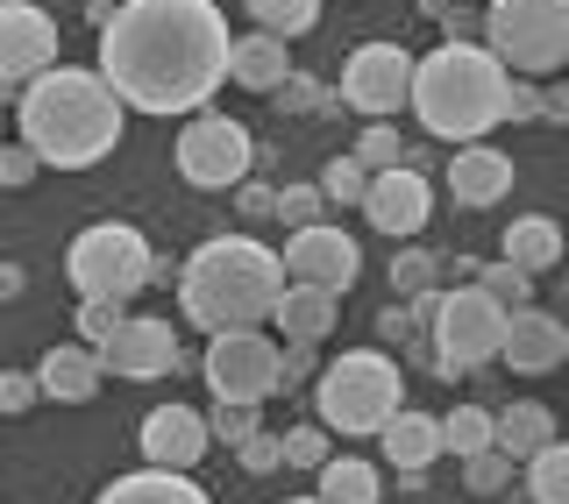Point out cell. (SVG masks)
I'll list each match as a JSON object with an SVG mask.
<instances>
[{
	"label": "cell",
	"instance_id": "cell-1",
	"mask_svg": "<svg viewBox=\"0 0 569 504\" xmlns=\"http://www.w3.org/2000/svg\"><path fill=\"white\" fill-rule=\"evenodd\" d=\"M100 79L136 114H200L228 79V14L213 0H121L100 22Z\"/></svg>",
	"mask_w": 569,
	"mask_h": 504
},
{
	"label": "cell",
	"instance_id": "cell-2",
	"mask_svg": "<svg viewBox=\"0 0 569 504\" xmlns=\"http://www.w3.org/2000/svg\"><path fill=\"white\" fill-rule=\"evenodd\" d=\"M121 100L107 93L100 71H71V64H50L43 79L22 85L14 100V129L36 150V164H58V171H86L100 157L121 150Z\"/></svg>",
	"mask_w": 569,
	"mask_h": 504
},
{
	"label": "cell",
	"instance_id": "cell-3",
	"mask_svg": "<svg viewBox=\"0 0 569 504\" xmlns=\"http://www.w3.org/2000/svg\"><path fill=\"white\" fill-rule=\"evenodd\" d=\"M284 292V263L278 249L249 242V235H213L186 256L178 270V305L200 334H228V327H263L271 305Z\"/></svg>",
	"mask_w": 569,
	"mask_h": 504
},
{
	"label": "cell",
	"instance_id": "cell-4",
	"mask_svg": "<svg viewBox=\"0 0 569 504\" xmlns=\"http://www.w3.org/2000/svg\"><path fill=\"white\" fill-rule=\"evenodd\" d=\"M406 107H413L420 129L441 135V142H485L498 121H506V64H498L485 43H441V50H427V58H413Z\"/></svg>",
	"mask_w": 569,
	"mask_h": 504
},
{
	"label": "cell",
	"instance_id": "cell-5",
	"mask_svg": "<svg viewBox=\"0 0 569 504\" xmlns=\"http://www.w3.org/2000/svg\"><path fill=\"white\" fill-rule=\"evenodd\" d=\"M399 399H406V376L378 349H349L313 376V412H320V426L342 434V441L378 434L391 412H399Z\"/></svg>",
	"mask_w": 569,
	"mask_h": 504
},
{
	"label": "cell",
	"instance_id": "cell-6",
	"mask_svg": "<svg viewBox=\"0 0 569 504\" xmlns=\"http://www.w3.org/2000/svg\"><path fill=\"white\" fill-rule=\"evenodd\" d=\"M477 36L512 79H556L569 64V0H491Z\"/></svg>",
	"mask_w": 569,
	"mask_h": 504
},
{
	"label": "cell",
	"instance_id": "cell-7",
	"mask_svg": "<svg viewBox=\"0 0 569 504\" xmlns=\"http://www.w3.org/2000/svg\"><path fill=\"white\" fill-rule=\"evenodd\" d=\"M498 334H506V313L477 292V284H462V292H435V305H427V363H435V376H470L498 363Z\"/></svg>",
	"mask_w": 569,
	"mask_h": 504
},
{
	"label": "cell",
	"instance_id": "cell-8",
	"mask_svg": "<svg viewBox=\"0 0 569 504\" xmlns=\"http://www.w3.org/2000/svg\"><path fill=\"white\" fill-rule=\"evenodd\" d=\"M150 256L157 249L142 242V228L129 221H93L64 256V278L79 284V299H136L150 292Z\"/></svg>",
	"mask_w": 569,
	"mask_h": 504
},
{
	"label": "cell",
	"instance_id": "cell-9",
	"mask_svg": "<svg viewBox=\"0 0 569 504\" xmlns=\"http://www.w3.org/2000/svg\"><path fill=\"white\" fill-rule=\"evenodd\" d=\"M249 164H257V142L236 114H192L186 129H178V178H186L192 192H228L242 185Z\"/></svg>",
	"mask_w": 569,
	"mask_h": 504
},
{
	"label": "cell",
	"instance_id": "cell-10",
	"mask_svg": "<svg viewBox=\"0 0 569 504\" xmlns=\"http://www.w3.org/2000/svg\"><path fill=\"white\" fill-rule=\"evenodd\" d=\"M200 376L213 399H242V405H263L278 391V341L263 327H228L207 341L200 355Z\"/></svg>",
	"mask_w": 569,
	"mask_h": 504
},
{
	"label": "cell",
	"instance_id": "cell-11",
	"mask_svg": "<svg viewBox=\"0 0 569 504\" xmlns=\"http://www.w3.org/2000/svg\"><path fill=\"white\" fill-rule=\"evenodd\" d=\"M278 263H284L292 284H320V292H335V299L363 278V249H356V235H349V228H328V221L292 228V242H284Z\"/></svg>",
	"mask_w": 569,
	"mask_h": 504
},
{
	"label": "cell",
	"instance_id": "cell-12",
	"mask_svg": "<svg viewBox=\"0 0 569 504\" xmlns=\"http://www.w3.org/2000/svg\"><path fill=\"white\" fill-rule=\"evenodd\" d=\"M406 85H413V50H399V43H363L342 64V100L363 121L399 114V107H406Z\"/></svg>",
	"mask_w": 569,
	"mask_h": 504
},
{
	"label": "cell",
	"instance_id": "cell-13",
	"mask_svg": "<svg viewBox=\"0 0 569 504\" xmlns=\"http://www.w3.org/2000/svg\"><path fill=\"white\" fill-rule=\"evenodd\" d=\"M50 64H58V22L29 0H0V93H22Z\"/></svg>",
	"mask_w": 569,
	"mask_h": 504
},
{
	"label": "cell",
	"instance_id": "cell-14",
	"mask_svg": "<svg viewBox=\"0 0 569 504\" xmlns=\"http://www.w3.org/2000/svg\"><path fill=\"white\" fill-rule=\"evenodd\" d=\"M93 363H100V376L150 384V376H171V370H178V334H171V320H142V313H129V320H121V327L93 349Z\"/></svg>",
	"mask_w": 569,
	"mask_h": 504
},
{
	"label": "cell",
	"instance_id": "cell-15",
	"mask_svg": "<svg viewBox=\"0 0 569 504\" xmlns=\"http://www.w3.org/2000/svg\"><path fill=\"white\" fill-rule=\"evenodd\" d=\"M363 221L378 228V235L391 242H413L420 228H427V213H435V192H427V171H370V185H363Z\"/></svg>",
	"mask_w": 569,
	"mask_h": 504
},
{
	"label": "cell",
	"instance_id": "cell-16",
	"mask_svg": "<svg viewBox=\"0 0 569 504\" xmlns=\"http://www.w3.org/2000/svg\"><path fill=\"white\" fill-rule=\"evenodd\" d=\"M498 355L512 363V376H548V370L569 363V327L556 313H541V305H520V313H506Z\"/></svg>",
	"mask_w": 569,
	"mask_h": 504
},
{
	"label": "cell",
	"instance_id": "cell-17",
	"mask_svg": "<svg viewBox=\"0 0 569 504\" xmlns=\"http://www.w3.org/2000/svg\"><path fill=\"white\" fill-rule=\"evenodd\" d=\"M142 462L150 470H200V455H207V420L192 405H157L150 420H142Z\"/></svg>",
	"mask_w": 569,
	"mask_h": 504
},
{
	"label": "cell",
	"instance_id": "cell-18",
	"mask_svg": "<svg viewBox=\"0 0 569 504\" xmlns=\"http://www.w3.org/2000/svg\"><path fill=\"white\" fill-rule=\"evenodd\" d=\"M512 192V157L491 150V142H456V164H449V200L485 213Z\"/></svg>",
	"mask_w": 569,
	"mask_h": 504
},
{
	"label": "cell",
	"instance_id": "cell-19",
	"mask_svg": "<svg viewBox=\"0 0 569 504\" xmlns=\"http://www.w3.org/2000/svg\"><path fill=\"white\" fill-rule=\"evenodd\" d=\"M335 320H342V299L320 292V284H284L278 305H271L278 341H313V349H320V341L335 334Z\"/></svg>",
	"mask_w": 569,
	"mask_h": 504
},
{
	"label": "cell",
	"instance_id": "cell-20",
	"mask_svg": "<svg viewBox=\"0 0 569 504\" xmlns=\"http://www.w3.org/2000/svg\"><path fill=\"white\" fill-rule=\"evenodd\" d=\"M228 79L249 85V93H278L284 79H292V50L278 43V36H228Z\"/></svg>",
	"mask_w": 569,
	"mask_h": 504
},
{
	"label": "cell",
	"instance_id": "cell-21",
	"mask_svg": "<svg viewBox=\"0 0 569 504\" xmlns=\"http://www.w3.org/2000/svg\"><path fill=\"white\" fill-rule=\"evenodd\" d=\"M29 376H36V391H43V399H58V405H93V399H100V363H93V349H50Z\"/></svg>",
	"mask_w": 569,
	"mask_h": 504
},
{
	"label": "cell",
	"instance_id": "cell-22",
	"mask_svg": "<svg viewBox=\"0 0 569 504\" xmlns=\"http://www.w3.org/2000/svg\"><path fill=\"white\" fill-rule=\"evenodd\" d=\"M378 447L391 455V470H399V476H427V462L441 455V426L427 420V412H406V405H399V412L378 426Z\"/></svg>",
	"mask_w": 569,
	"mask_h": 504
},
{
	"label": "cell",
	"instance_id": "cell-23",
	"mask_svg": "<svg viewBox=\"0 0 569 504\" xmlns=\"http://www.w3.org/2000/svg\"><path fill=\"white\" fill-rule=\"evenodd\" d=\"M93 504H213L186 470H136V476H114Z\"/></svg>",
	"mask_w": 569,
	"mask_h": 504
},
{
	"label": "cell",
	"instance_id": "cell-24",
	"mask_svg": "<svg viewBox=\"0 0 569 504\" xmlns=\"http://www.w3.org/2000/svg\"><path fill=\"white\" fill-rule=\"evenodd\" d=\"M541 441H556V412H548L541 399H512L506 412H491V447L512 462H527Z\"/></svg>",
	"mask_w": 569,
	"mask_h": 504
},
{
	"label": "cell",
	"instance_id": "cell-25",
	"mask_svg": "<svg viewBox=\"0 0 569 504\" xmlns=\"http://www.w3.org/2000/svg\"><path fill=\"white\" fill-rule=\"evenodd\" d=\"M498 256L512 270H527V278H541V270L562 263V228L548 221V213H520V221L506 228V242H498Z\"/></svg>",
	"mask_w": 569,
	"mask_h": 504
},
{
	"label": "cell",
	"instance_id": "cell-26",
	"mask_svg": "<svg viewBox=\"0 0 569 504\" xmlns=\"http://www.w3.org/2000/svg\"><path fill=\"white\" fill-rule=\"evenodd\" d=\"M313 476H320V504H378L385 497V483L363 455H328Z\"/></svg>",
	"mask_w": 569,
	"mask_h": 504
},
{
	"label": "cell",
	"instance_id": "cell-27",
	"mask_svg": "<svg viewBox=\"0 0 569 504\" xmlns=\"http://www.w3.org/2000/svg\"><path fill=\"white\" fill-rule=\"evenodd\" d=\"M527 497L533 504H569V447L562 441H541L527 455Z\"/></svg>",
	"mask_w": 569,
	"mask_h": 504
},
{
	"label": "cell",
	"instance_id": "cell-28",
	"mask_svg": "<svg viewBox=\"0 0 569 504\" xmlns=\"http://www.w3.org/2000/svg\"><path fill=\"white\" fill-rule=\"evenodd\" d=\"M249 22H257L263 36H278V43H292V36H307L320 22V0H242Z\"/></svg>",
	"mask_w": 569,
	"mask_h": 504
},
{
	"label": "cell",
	"instance_id": "cell-29",
	"mask_svg": "<svg viewBox=\"0 0 569 504\" xmlns=\"http://www.w3.org/2000/svg\"><path fill=\"white\" fill-rule=\"evenodd\" d=\"M470 284L498 305V313H520V305L533 299V278H527V270H512L506 256H498V263H477V270H470Z\"/></svg>",
	"mask_w": 569,
	"mask_h": 504
},
{
	"label": "cell",
	"instance_id": "cell-30",
	"mask_svg": "<svg viewBox=\"0 0 569 504\" xmlns=\"http://www.w3.org/2000/svg\"><path fill=\"white\" fill-rule=\"evenodd\" d=\"M441 426V455H485L491 447V412L485 405H456L449 420H435Z\"/></svg>",
	"mask_w": 569,
	"mask_h": 504
},
{
	"label": "cell",
	"instance_id": "cell-31",
	"mask_svg": "<svg viewBox=\"0 0 569 504\" xmlns=\"http://www.w3.org/2000/svg\"><path fill=\"white\" fill-rule=\"evenodd\" d=\"M313 185H320V200H335V206H356V200H363V185H370V171L356 164V157H328Z\"/></svg>",
	"mask_w": 569,
	"mask_h": 504
},
{
	"label": "cell",
	"instance_id": "cell-32",
	"mask_svg": "<svg viewBox=\"0 0 569 504\" xmlns=\"http://www.w3.org/2000/svg\"><path fill=\"white\" fill-rule=\"evenodd\" d=\"M356 164H363V171H399L406 164V135L391 129V121H370L363 142H356Z\"/></svg>",
	"mask_w": 569,
	"mask_h": 504
},
{
	"label": "cell",
	"instance_id": "cell-33",
	"mask_svg": "<svg viewBox=\"0 0 569 504\" xmlns=\"http://www.w3.org/2000/svg\"><path fill=\"white\" fill-rule=\"evenodd\" d=\"M200 420H207V441H221V447L257 434V405H242V399H213V412H200Z\"/></svg>",
	"mask_w": 569,
	"mask_h": 504
},
{
	"label": "cell",
	"instance_id": "cell-34",
	"mask_svg": "<svg viewBox=\"0 0 569 504\" xmlns=\"http://www.w3.org/2000/svg\"><path fill=\"white\" fill-rule=\"evenodd\" d=\"M278 447H284V470H320V462L335 455L328 447V426H292V434H278Z\"/></svg>",
	"mask_w": 569,
	"mask_h": 504
},
{
	"label": "cell",
	"instance_id": "cell-35",
	"mask_svg": "<svg viewBox=\"0 0 569 504\" xmlns=\"http://www.w3.org/2000/svg\"><path fill=\"white\" fill-rule=\"evenodd\" d=\"M462 483H470L477 497H498L512 483V455H498V447H485V455H462Z\"/></svg>",
	"mask_w": 569,
	"mask_h": 504
},
{
	"label": "cell",
	"instance_id": "cell-36",
	"mask_svg": "<svg viewBox=\"0 0 569 504\" xmlns=\"http://www.w3.org/2000/svg\"><path fill=\"white\" fill-rule=\"evenodd\" d=\"M121 320H129V299H79V334L93 341V349L121 327Z\"/></svg>",
	"mask_w": 569,
	"mask_h": 504
},
{
	"label": "cell",
	"instance_id": "cell-37",
	"mask_svg": "<svg viewBox=\"0 0 569 504\" xmlns=\"http://www.w3.org/2000/svg\"><path fill=\"white\" fill-rule=\"evenodd\" d=\"M228 455H236L249 476H271V470H284V447H278V434H263V426H257V434H242L236 447H228Z\"/></svg>",
	"mask_w": 569,
	"mask_h": 504
},
{
	"label": "cell",
	"instance_id": "cell-38",
	"mask_svg": "<svg viewBox=\"0 0 569 504\" xmlns=\"http://www.w3.org/2000/svg\"><path fill=\"white\" fill-rule=\"evenodd\" d=\"M435 256H427V249H406L399 263H391V284H399V299H420V292H435Z\"/></svg>",
	"mask_w": 569,
	"mask_h": 504
},
{
	"label": "cell",
	"instance_id": "cell-39",
	"mask_svg": "<svg viewBox=\"0 0 569 504\" xmlns=\"http://www.w3.org/2000/svg\"><path fill=\"white\" fill-rule=\"evenodd\" d=\"M420 8H427V22H441V43H477V22H485V14L456 8V0H420Z\"/></svg>",
	"mask_w": 569,
	"mask_h": 504
},
{
	"label": "cell",
	"instance_id": "cell-40",
	"mask_svg": "<svg viewBox=\"0 0 569 504\" xmlns=\"http://www.w3.org/2000/svg\"><path fill=\"white\" fill-rule=\"evenodd\" d=\"M271 206H278L284 228H313V221H320V185H284Z\"/></svg>",
	"mask_w": 569,
	"mask_h": 504
},
{
	"label": "cell",
	"instance_id": "cell-41",
	"mask_svg": "<svg viewBox=\"0 0 569 504\" xmlns=\"http://www.w3.org/2000/svg\"><path fill=\"white\" fill-rule=\"evenodd\" d=\"M36 171H43V164H36L29 142H0V192H22Z\"/></svg>",
	"mask_w": 569,
	"mask_h": 504
},
{
	"label": "cell",
	"instance_id": "cell-42",
	"mask_svg": "<svg viewBox=\"0 0 569 504\" xmlns=\"http://www.w3.org/2000/svg\"><path fill=\"white\" fill-rule=\"evenodd\" d=\"M43 391H36V376H22V370H0V412H29Z\"/></svg>",
	"mask_w": 569,
	"mask_h": 504
},
{
	"label": "cell",
	"instance_id": "cell-43",
	"mask_svg": "<svg viewBox=\"0 0 569 504\" xmlns=\"http://www.w3.org/2000/svg\"><path fill=\"white\" fill-rule=\"evenodd\" d=\"M533 121H556V129H562V121H569V85L548 79L541 93H533Z\"/></svg>",
	"mask_w": 569,
	"mask_h": 504
},
{
	"label": "cell",
	"instance_id": "cell-44",
	"mask_svg": "<svg viewBox=\"0 0 569 504\" xmlns=\"http://www.w3.org/2000/svg\"><path fill=\"white\" fill-rule=\"evenodd\" d=\"M533 93H541L533 79H512L506 71V121H533Z\"/></svg>",
	"mask_w": 569,
	"mask_h": 504
},
{
	"label": "cell",
	"instance_id": "cell-45",
	"mask_svg": "<svg viewBox=\"0 0 569 504\" xmlns=\"http://www.w3.org/2000/svg\"><path fill=\"white\" fill-rule=\"evenodd\" d=\"M14 292H22V270H14V263H0V299H14Z\"/></svg>",
	"mask_w": 569,
	"mask_h": 504
},
{
	"label": "cell",
	"instance_id": "cell-46",
	"mask_svg": "<svg viewBox=\"0 0 569 504\" xmlns=\"http://www.w3.org/2000/svg\"><path fill=\"white\" fill-rule=\"evenodd\" d=\"M284 504H320V497H284Z\"/></svg>",
	"mask_w": 569,
	"mask_h": 504
},
{
	"label": "cell",
	"instance_id": "cell-47",
	"mask_svg": "<svg viewBox=\"0 0 569 504\" xmlns=\"http://www.w3.org/2000/svg\"><path fill=\"white\" fill-rule=\"evenodd\" d=\"M0 142H8V114H0Z\"/></svg>",
	"mask_w": 569,
	"mask_h": 504
}]
</instances>
